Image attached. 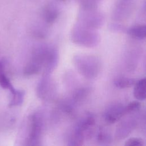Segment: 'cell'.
Instances as JSON below:
<instances>
[{
  "label": "cell",
  "instance_id": "obj_1",
  "mask_svg": "<svg viewBox=\"0 0 146 146\" xmlns=\"http://www.w3.org/2000/svg\"><path fill=\"white\" fill-rule=\"evenodd\" d=\"M76 64L81 74L87 78H92L96 76L99 70V61L92 56H77Z\"/></svg>",
  "mask_w": 146,
  "mask_h": 146
},
{
  "label": "cell",
  "instance_id": "obj_2",
  "mask_svg": "<svg viewBox=\"0 0 146 146\" xmlns=\"http://www.w3.org/2000/svg\"><path fill=\"white\" fill-rule=\"evenodd\" d=\"M42 129V121L38 114H33L30 118V131L27 145H36L39 144V140Z\"/></svg>",
  "mask_w": 146,
  "mask_h": 146
},
{
  "label": "cell",
  "instance_id": "obj_3",
  "mask_svg": "<svg viewBox=\"0 0 146 146\" xmlns=\"http://www.w3.org/2000/svg\"><path fill=\"white\" fill-rule=\"evenodd\" d=\"M125 114V107L120 103H117L111 105L106 109L104 113V118L107 123L113 124Z\"/></svg>",
  "mask_w": 146,
  "mask_h": 146
},
{
  "label": "cell",
  "instance_id": "obj_4",
  "mask_svg": "<svg viewBox=\"0 0 146 146\" xmlns=\"http://www.w3.org/2000/svg\"><path fill=\"white\" fill-rule=\"evenodd\" d=\"M59 15V10L58 8L52 3L47 5L44 9L43 17L44 21L48 23L54 22Z\"/></svg>",
  "mask_w": 146,
  "mask_h": 146
},
{
  "label": "cell",
  "instance_id": "obj_5",
  "mask_svg": "<svg viewBox=\"0 0 146 146\" xmlns=\"http://www.w3.org/2000/svg\"><path fill=\"white\" fill-rule=\"evenodd\" d=\"M134 97L138 100H144L146 98V79H141L135 83Z\"/></svg>",
  "mask_w": 146,
  "mask_h": 146
},
{
  "label": "cell",
  "instance_id": "obj_6",
  "mask_svg": "<svg viewBox=\"0 0 146 146\" xmlns=\"http://www.w3.org/2000/svg\"><path fill=\"white\" fill-rule=\"evenodd\" d=\"M128 34L136 39H144L145 38L146 26L145 25H137L130 28L128 31Z\"/></svg>",
  "mask_w": 146,
  "mask_h": 146
},
{
  "label": "cell",
  "instance_id": "obj_7",
  "mask_svg": "<svg viewBox=\"0 0 146 146\" xmlns=\"http://www.w3.org/2000/svg\"><path fill=\"white\" fill-rule=\"evenodd\" d=\"M0 86L2 88L8 89L10 91L11 93L14 92L15 88L13 86L10 81L4 73L3 64L0 60Z\"/></svg>",
  "mask_w": 146,
  "mask_h": 146
},
{
  "label": "cell",
  "instance_id": "obj_8",
  "mask_svg": "<svg viewBox=\"0 0 146 146\" xmlns=\"http://www.w3.org/2000/svg\"><path fill=\"white\" fill-rule=\"evenodd\" d=\"M12 99L9 103L10 107L20 106L23 102L25 92L23 90L15 89L14 92L11 93Z\"/></svg>",
  "mask_w": 146,
  "mask_h": 146
},
{
  "label": "cell",
  "instance_id": "obj_9",
  "mask_svg": "<svg viewBox=\"0 0 146 146\" xmlns=\"http://www.w3.org/2000/svg\"><path fill=\"white\" fill-rule=\"evenodd\" d=\"M135 80L133 79L127 78H120L117 79L115 82V85L119 88H125L130 87L134 85L135 83Z\"/></svg>",
  "mask_w": 146,
  "mask_h": 146
},
{
  "label": "cell",
  "instance_id": "obj_10",
  "mask_svg": "<svg viewBox=\"0 0 146 146\" xmlns=\"http://www.w3.org/2000/svg\"><path fill=\"white\" fill-rule=\"evenodd\" d=\"M98 140L101 143L106 144L111 141V136L103 129H100L98 134Z\"/></svg>",
  "mask_w": 146,
  "mask_h": 146
},
{
  "label": "cell",
  "instance_id": "obj_11",
  "mask_svg": "<svg viewBox=\"0 0 146 146\" xmlns=\"http://www.w3.org/2000/svg\"><path fill=\"white\" fill-rule=\"evenodd\" d=\"M141 107V104L137 101H135L130 103L127 106L125 107V114L131 112H133L138 111Z\"/></svg>",
  "mask_w": 146,
  "mask_h": 146
},
{
  "label": "cell",
  "instance_id": "obj_12",
  "mask_svg": "<svg viewBox=\"0 0 146 146\" xmlns=\"http://www.w3.org/2000/svg\"><path fill=\"white\" fill-rule=\"evenodd\" d=\"M125 146H143L144 141L141 139L132 137L128 139L124 144Z\"/></svg>",
  "mask_w": 146,
  "mask_h": 146
},
{
  "label": "cell",
  "instance_id": "obj_13",
  "mask_svg": "<svg viewBox=\"0 0 146 146\" xmlns=\"http://www.w3.org/2000/svg\"><path fill=\"white\" fill-rule=\"evenodd\" d=\"M87 92H88V90L87 89H86V88H82L78 90L75 93L73 96L74 100L76 102L80 101L86 96V95L87 94Z\"/></svg>",
  "mask_w": 146,
  "mask_h": 146
},
{
  "label": "cell",
  "instance_id": "obj_14",
  "mask_svg": "<svg viewBox=\"0 0 146 146\" xmlns=\"http://www.w3.org/2000/svg\"><path fill=\"white\" fill-rule=\"evenodd\" d=\"M59 1H65V0H59Z\"/></svg>",
  "mask_w": 146,
  "mask_h": 146
}]
</instances>
